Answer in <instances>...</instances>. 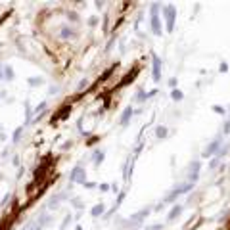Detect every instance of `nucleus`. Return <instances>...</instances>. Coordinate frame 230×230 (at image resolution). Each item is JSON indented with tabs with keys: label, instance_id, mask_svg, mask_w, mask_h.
I'll list each match as a JSON object with an SVG mask.
<instances>
[{
	"label": "nucleus",
	"instance_id": "f03ea898",
	"mask_svg": "<svg viewBox=\"0 0 230 230\" xmlns=\"http://www.w3.org/2000/svg\"><path fill=\"white\" fill-rule=\"evenodd\" d=\"M84 179H86V173L83 167H75L73 173H71V182L73 184H84Z\"/></svg>",
	"mask_w": 230,
	"mask_h": 230
},
{
	"label": "nucleus",
	"instance_id": "2eb2a0df",
	"mask_svg": "<svg viewBox=\"0 0 230 230\" xmlns=\"http://www.w3.org/2000/svg\"><path fill=\"white\" fill-rule=\"evenodd\" d=\"M21 132H23V129H21V127H19V129H15V132H14V142H19Z\"/></svg>",
	"mask_w": 230,
	"mask_h": 230
},
{
	"label": "nucleus",
	"instance_id": "39448f33",
	"mask_svg": "<svg viewBox=\"0 0 230 230\" xmlns=\"http://www.w3.org/2000/svg\"><path fill=\"white\" fill-rule=\"evenodd\" d=\"M215 152H219V140H215L213 144H209V148L203 150V157H211Z\"/></svg>",
	"mask_w": 230,
	"mask_h": 230
},
{
	"label": "nucleus",
	"instance_id": "6e6552de",
	"mask_svg": "<svg viewBox=\"0 0 230 230\" xmlns=\"http://www.w3.org/2000/svg\"><path fill=\"white\" fill-rule=\"evenodd\" d=\"M27 81H29V84H31V86H39V84H42V83H44V79H40V77H29Z\"/></svg>",
	"mask_w": 230,
	"mask_h": 230
},
{
	"label": "nucleus",
	"instance_id": "423d86ee",
	"mask_svg": "<svg viewBox=\"0 0 230 230\" xmlns=\"http://www.w3.org/2000/svg\"><path fill=\"white\" fill-rule=\"evenodd\" d=\"M130 115H132V108H127L125 111H123V117H121V125H127L129 119H130Z\"/></svg>",
	"mask_w": 230,
	"mask_h": 230
},
{
	"label": "nucleus",
	"instance_id": "f8f14e48",
	"mask_svg": "<svg viewBox=\"0 0 230 230\" xmlns=\"http://www.w3.org/2000/svg\"><path fill=\"white\" fill-rule=\"evenodd\" d=\"M155 134H157L159 138H165V136H167V129H165V127H157Z\"/></svg>",
	"mask_w": 230,
	"mask_h": 230
},
{
	"label": "nucleus",
	"instance_id": "dca6fc26",
	"mask_svg": "<svg viewBox=\"0 0 230 230\" xmlns=\"http://www.w3.org/2000/svg\"><path fill=\"white\" fill-rule=\"evenodd\" d=\"M73 31H69V29H64V31H61V37H64V39H67V37H73Z\"/></svg>",
	"mask_w": 230,
	"mask_h": 230
},
{
	"label": "nucleus",
	"instance_id": "4be33fe9",
	"mask_svg": "<svg viewBox=\"0 0 230 230\" xmlns=\"http://www.w3.org/2000/svg\"><path fill=\"white\" fill-rule=\"evenodd\" d=\"M100 190H104V192H105V190H109V184H102Z\"/></svg>",
	"mask_w": 230,
	"mask_h": 230
},
{
	"label": "nucleus",
	"instance_id": "0eeeda50",
	"mask_svg": "<svg viewBox=\"0 0 230 230\" xmlns=\"http://www.w3.org/2000/svg\"><path fill=\"white\" fill-rule=\"evenodd\" d=\"M182 213V205H175L173 209H171V213H169V220H173L175 217H179Z\"/></svg>",
	"mask_w": 230,
	"mask_h": 230
},
{
	"label": "nucleus",
	"instance_id": "4468645a",
	"mask_svg": "<svg viewBox=\"0 0 230 230\" xmlns=\"http://www.w3.org/2000/svg\"><path fill=\"white\" fill-rule=\"evenodd\" d=\"M4 77H6V79H10V81L14 79V71H12V67H4Z\"/></svg>",
	"mask_w": 230,
	"mask_h": 230
},
{
	"label": "nucleus",
	"instance_id": "6ab92c4d",
	"mask_svg": "<svg viewBox=\"0 0 230 230\" xmlns=\"http://www.w3.org/2000/svg\"><path fill=\"white\" fill-rule=\"evenodd\" d=\"M169 86L175 90V86H176V79H171V81H169Z\"/></svg>",
	"mask_w": 230,
	"mask_h": 230
},
{
	"label": "nucleus",
	"instance_id": "5701e85b",
	"mask_svg": "<svg viewBox=\"0 0 230 230\" xmlns=\"http://www.w3.org/2000/svg\"><path fill=\"white\" fill-rule=\"evenodd\" d=\"M77 230H83V228H81V226H77Z\"/></svg>",
	"mask_w": 230,
	"mask_h": 230
},
{
	"label": "nucleus",
	"instance_id": "f257e3e1",
	"mask_svg": "<svg viewBox=\"0 0 230 230\" xmlns=\"http://www.w3.org/2000/svg\"><path fill=\"white\" fill-rule=\"evenodd\" d=\"M163 15H165V19H167V31H173L175 29V15H176V10L173 6H165L163 8Z\"/></svg>",
	"mask_w": 230,
	"mask_h": 230
},
{
	"label": "nucleus",
	"instance_id": "ddd939ff",
	"mask_svg": "<svg viewBox=\"0 0 230 230\" xmlns=\"http://www.w3.org/2000/svg\"><path fill=\"white\" fill-rule=\"evenodd\" d=\"M199 171V161H194V165L190 167V175H198Z\"/></svg>",
	"mask_w": 230,
	"mask_h": 230
},
{
	"label": "nucleus",
	"instance_id": "20e7f679",
	"mask_svg": "<svg viewBox=\"0 0 230 230\" xmlns=\"http://www.w3.org/2000/svg\"><path fill=\"white\" fill-rule=\"evenodd\" d=\"M152 31L154 35H161V21H159V15L157 14H152Z\"/></svg>",
	"mask_w": 230,
	"mask_h": 230
},
{
	"label": "nucleus",
	"instance_id": "a211bd4d",
	"mask_svg": "<svg viewBox=\"0 0 230 230\" xmlns=\"http://www.w3.org/2000/svg\"><path fill=\"white\" fill-rule=\"evenodd\" d=\"M213 109H215L217 113H223V115H224V109H223V108H220V105H215V108H213Z\"/></svg>",
	"mask_w": 230,
	"mask_h": 230
},
{
	"label": "nucleus",
	"instance_id": "aec40b11",
	"mask_svg": "<svg viewBox=\"0 0 230 230\" xmlns=\"http://www.w3.org/2000/svg\"><path fill=\"white\" fill-rule=\"evenodd\" d=\"M217 165H219V159H213V161H211V165H209V167H211V169H215Z\"/></svg>",
	"mask_w": 230,
	"mask_h": 230
},
{
	"label": "nucleus",
	"instance_id": "9d476101",
	"mask_svg": "<svg viewBox=\"0 0 230 230\" xmlns=\"http://www.w3.org/2000/svg\"><path fill=\"white\" fill-rule=\"evenodd\" d=\"M102 159H104V152H96L94 154V165H100Z\"/></svg>",
	"mask_w": 230,
	"mask_h": 230
},
{
	"label": "nucleus",
	"instance_id": "9b49d317",
	"mask_svg": "<svg viewBox=\"0 0 230 230\" xmlns=\"http://www.w3.org/2000/svg\"><path fill=\"white\" fill-rule=\"evenodd\" d=\"M102 213H104V205H102V203L92 209V215H94V217H98V215H102Z\"/></svg>",
	"mask_w": 230,
	"mask_h": 230
},
{
	"label": "nucleus",
	"instance_id": "7ed1b4c3",
	"mask_svg": "<svg viewBox=\"0 0 230 230\" xmlns=\"http://www.w3.org/2000/svg\"><path fill=\"white\" fill-rule=\"evenodd\" d=\"M154 81L159 83L161 81V60L154 54Z\"/></svg>",
	"mask_w": 230,
	"mask_h": 230
},
{
	"label": "nucleus",
	"instance_id": "412c9836",
	"mask_svg": "<svg viewBox=\"0 0 230 230\" xmlns=\"http://www.w3.org/2000/svg\"><path fill=\"white\" fill-rule=\"evenodd\" d=\"M44 108H46V104H44V102H42V104H40V105H39V108H37V113H39V111H42V109H44Z\"/></svg>",
	"mask_w": 230,
	"mask_h": 230
},
{
	"label": "nucleus",
	"instance_id": "f3484780",
	"mask_svg": "<svg viewBox=\"0 0 230 230\" xmlns=\"http://www.w3.org/2000/svg\"><path fill=\"white\" fill-rule=\"evenodd\" d=\"M220 71L226 73V71H228V64H220Z\"/></svg>",
	"mask_w": 230,
	"mask_h": 230
},
{
	"label": "nucleus",
	"instance_id": "1a4fd4ad",
	"mask_svg": "<svg viewBox=\"0 0 230 230\" xmlns=\"http://www.w3.org/2000/svg\"><path fill=\"white\" fill-rule=\"evenodd\" d=\"M171 98H173V100H175V102H180V100H182V98H184V94H182V92H180V90H176V88H175V90H173V92H171Z\"/></svg>",
	"mask_w": 230,
	"mask_h": 230
}]
</instances>
